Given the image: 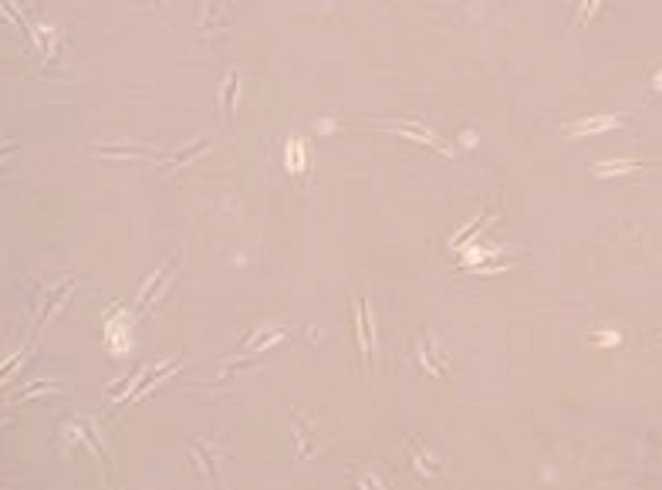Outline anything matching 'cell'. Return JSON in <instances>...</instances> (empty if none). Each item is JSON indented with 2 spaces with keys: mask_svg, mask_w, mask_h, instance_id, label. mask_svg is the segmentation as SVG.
<instances>
[{
  "mask_svg": "<svg viewBox=\"0 0 662 490\" xmlns=\"http://www.w3.org/2000/svg\"><path fill=\"white\" fill-rule=\"evenodd\" d=\"M595 341H602V345H615L618 335H615V332H609V335H595Z\"/></svg>",
  "mask_w": 662,
  "mask_h": 490,
  "instance_id": "cell-7",
  "label": "cell"
},
{
  "mask_svg": "<svg viewBox=\"0 0 662 490\" xmlns=\"http://www.w3.org/2000/svg\"><path fill=\"white\" fill-rule=\"evenodd\" d=\"M206 149H210V142H193V146H189V149H183V153H179V155H173V159H169V166H166V169H173V166H176V169H179V166H186V162H189V159H193V155L206 153Z\"/></svg>",
  "mask_w": 662,
  "mask_h": 490,
  "instance_id": "cell-4",
  "label": "cell"
},
{
  "mask_svg": "<svg viewBox=\"0 0 662 490\" xmlns=\"http://www.w3.org/2000/svg\"><path fill=\"white\" fill-rule=\"evenodd\" d=\"M595 7H598V0H585V7H582V14H585V17H588V14H591Z\"/></svg>",
  "mask_w": 662,
  "mask_h": 490,
  "instance_id": "cell-8",
  "label": "cell"
},
{
  "mask_svg": "<svg viewBox=\"0 0 662 490\" xmlns=\"http://www.w3.org/2000/svg\"><path fill=\"white\" fill-rule=\"evenodd\" d=\"M237 88H240V81H237V71H230L227 88H223V108H227V119L233 115V99H237Z\"/></svg>",
  "mask_w": 662,
  "mask_h": 490,
  "instance_id": "cell-5",
  "label": "cell"
},
{
  "mask_svg": "<svg viewBox=\"0 0 662 490\" xmlns=\"http://www.w3.org/2000/svg\"><path fill=\"white\" fill-rule=\"evenodd\" d=\"M146 372H149V365H142V369H139V372H135V375L128 379V382H126V389H122V392L115 396V403H122V399H132V392L139 389V382H142V375H146Z\"/></svg>",
  "mask_w": 662,
  "mask_h": 490,
  "instance_id": "cell-6",
  "label": "cell"
},
{
  "mask_svg": "<svg viewBox=\"0 0 662 490\" xmlns=\"http://www.w3.org/2000/svg\"><path fill=\"white\" fill-rule=\"evenodd\" d=\"M92 153L105 155V159H139V155H153V149H149V146H139V142H128V146H108V142H102V146H95Z\"/></svg>",
  "mask_w": 662,
  "mask_h": 490,
  "instance_id": "cell-2",
  "label": "cell"
},
{
  "mask_svg": "<svg viewBox=\"0 0 662 490\" xmlns=\"http://www.w3.org/2000/svg\"><path fill=\"white\" fill-rule=\"evenodd\" d=\"M656 92H662V71H659V78H656V85H652Z\"/></svg>",
  "mask_w": 662,
  "mask_h": 490,
  "instance_id": "cell-9",
  "label": "cell"
},
{
  "mask_svg": "<svg viewBox=\"0 0 662 490\" xmlns=\"http://www.w3.org/2000/svg\"><path fill=\"white\" fill-rule=\"evenodd\" d=\"M153 3H155V0H153Z\"/></svg>",
  "mask_w": 662,
  "mask_h": 490,
  "instance_id": "cell-10",
  "label": "cell"
},
{
  "mask_svg": "<svg viewBox=\"0 0 662 490\" xmlns=\"http://www.w3.org/2000/svg\"><path fill=\"white\" fill-rule=\"evenodd\" d=\"M618 126H625L622 115H591L585 122L568 126V135H595V132H609V129H618Z\"/></svg>",
  "mask_w": 662,
  "mask_h": 490,
  "instance_id": "cell-1",
  "label": "cell"
},
{
  "mask_svg": "<svg viewBox=\"0 0 662 490\" xmlns=\"http://www.w3.org/2000/svg\"><path fill=\"white\" fill-rule=\"evenodd\" d=\"M642 162H632V159H611V162H598L591 173L595 176H625V173H636Z\"/></svg>",
  "mask_w": 662,
  "mask_h": 490,
  "instance_id": "cell-3",
  "label": "cell"
}]
</instances>
